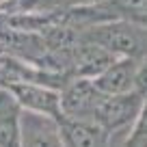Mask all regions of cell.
Wrapping results in <instances>:
<instances>
[{"mask_svg":"<svg viewBox=\"0 0 147 147\" xmlns=\"http://www.w3.org/2000/svg\"><path fill=\"white\" fill-rule=\"evenodd\" d=\"M78 39L102 46L115 56L145 59V26L128 20H108L78 30Z\"/></svg>","mask_w":147,"mask_h":147,"instance_id":"1","label":"cell"},{"mask_svg":"<svg viewBox=\"0 0 147 147\" xmlns=\"http://www.w3.org/2000/svg\"><path fill=\"white\" fill-rule=\"evenodd\" d=\"M141 110H145V89H130L123 93H108V95L104 93L93 110L91 119L113 141L117 132L130 128V123L136 119Z\"/></svg>","mask_w":147,"mask_h":147,"instance_id":"2","label":"cell"},{"mask_svg":"<svg viewBox=\"0 0 147 147\" xmlns=\"http://www.w3.org/2000/svg\"><path fill=\"white\" fill-rule=\"evenodd\" d=\"M0 87H5L15 97L20 108L30 115L43 117L54 123L63 117L59 104V91L48 84L35 82V80H7V82H0Z\"/></svg>","mask_w":147,"mask_h":147,"instance_id":"3","label":"cell"},{"mask_svg":"<svg viewBox=\"0 0 147 147\" xmlns=\"http://www.w3.org/2000/svg\"><path fill=\"white\" fill-rule=\"evenodd\" d=\"M93 84L102 93H123L130 89H145V59L117 56L106 69L93 76Z\"/></svg>","mask_w":147,"mask_h":147,"instance_id":"4","label":"cell"},{"mask_svg":"<svg viewBox=\"0 0 147 147\" xmlns=\"http://www.w3.org/2000/svg\"><path fill=\"white\" fill-rule=\"evenodd\" d=\"M104 93L93 84L91 78L84 76H69L59 89V104L63 117L76 119H91L93 110Z\"/></svg>","mask_w":147,"mask_h":147,"instance_id":"5","label":"cell"},{"mask_svg":"<svg viewBox=\"0 0 147 147\" xmlns=\"http://www.w3.org/2000/svg\"><path fill=\"white\" fill-rule=\"evenodd\" d=\"M56 136L61 145L71 147H93L110 143V136L93 119H76V117H61L54 123Z\"/></svg>","mask_w":147,"mask_h":147,"instance_id":"6","label":"cell"},{"mask_svg":"<svg viewBox=\"0 0 147 147\" xmlns=\"http://www.w3.org/2000/svg\"><path fill=\"white\" fill-rule=\"evenodd\" d=\"M117 56L104 50L102 46L91 41H82L78 39L76 46L69 50V74L71 76H84V78H93L102 69H106Z\"/></svg>","mask_w":147,"mask_h":147,"instance_id":"7","label":"cell"},{"mask_svg":"<svg viewBox=\"0 0 147 147\" xmlns=\"http://www.w3.org/2000/svg\"><path fill=\"white\" fill-rule=\"evenodd\" d=\"M22 113L15 97L0 87V147L22 145Z\"/></svg>","mask_w":147,"mask_h":147,"instance_id":"8","label":"cell"},{"mask_svg":"<svg viewBox=\"0 0 147 147\" xmlns=\"http://www.w3.org/2000/svg\"><path fill=\"white\" fill-rule=\"evenodd\" d=\"M123 145L132 147H145L147 145V134H145V110H141L136 115V119L130 123L128 134L123 136Z\"/></svg>","mask_w":147,"mask_h":147,"instance_id":"9","label":"cell"},{"mask_svg":"<svg viewBox=\"0 0 147 147\" xmlns=\"http://www.w3.org/2000/svg\"><path fill=\"white\" fill-rule=\"evenodd\" d=\"M102 2H108V0H63L61 9H67V7H93V5H102Z\"/></svg>","mask_w":147,"mask_h":147,"instance_id":"10","label":"cell"},{"mask_svg":"<svg viewBox=\"0 0 147 147\" xmlns=\"http://www.w3.org/2000/svg\"><path fill=\"white\" fill-rule=\"evenodd\" d=\"M5 2H7V0H0V9H2V5H5Z\"/></svg>","mask_w":147,"mask_h":147,"instance_id":"11","label":"cell"}]
</instances>
